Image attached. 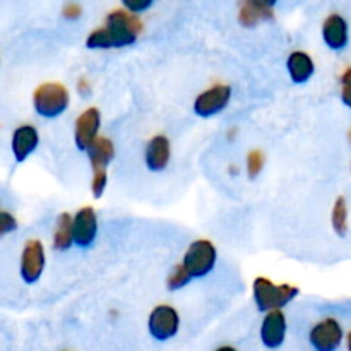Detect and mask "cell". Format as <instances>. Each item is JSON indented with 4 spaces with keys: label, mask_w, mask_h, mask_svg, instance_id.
I'll list each match as a JSON object with an SVG mask.
<instances>
[{
    "label": "cell",
    "mask_w": 351,
    "mask_h": 351,
    "mask_svg": "<svg viewBox=\"0 0 351 351\" xmlns=\"http://www.w3.org/2000/svg\"><path fill=\"white\" fill-rule=\"evenodd\" d=\"M143 31V23L136 14L129 10H113L106 17V24L95 29L86 38V47L89 50H112V48H125L137 41Z\"/></svg>",
    "instance_id": "1"
},
{
    "label": "cell",
    "mask_w": 351,
    "mask_h": 351,
    "mask_svg": "<svg viewBox=\"0 0 351 351\" xmlns=\"http://www.w3.org/2000/svg\"><path fill=\"white\" fill-rule=\"evenodd\" d=\"M300 295V290L293 285L274 283L269 278L257 276L252 283V298L257 311L267 314L273 311H283L295 298Z\"/></svg>",
    "instance_id": "2"
},
{
    "label": "cell",
    "mask_w": 351,
    "mask_h": 351,
    "mask_svg": "<svg viewBox=\"0 0 351 351\" xmlns=\"http://www.w3.org/2000/svg\"><path fill=\"white\" fill-rule=\"evenodd\" d=\"M71 105V93L60 82H45L33 93V108L40 117L48 120L58 119Z\"/></svg>",
    "instance_id": "3"
},
{
    "label": "cell",
    "mask_w": 351,
    "mask_h": 351,
    "mask_svg": "<svg viewBox=\"0 0 351 351\" xmlns=\"http://www.w3.org/2000/svg\"><path fill=\"white\" fill-rule=\"evenodd\" d=\"M216 263H218V250H216L215 243L208 239L194 240L187 247L184 259H182V264L192 276V280H202V278L209 276L216 267Z\"/></svg>",
    "instance_id": "4"
},
{
    "label": "cell",
    "mask_w": 351,
    "mask_h": 351,
    "mask_svg": "<svg viewBox=\"0 0 351 351\" xmlns=\"http://www.w3.org/2000/svg\"><path fill=\"white\" fill-rule=\"evenodd\" d=\"M180 331V314L171 305H158L147 317V332L158 343L173 339Z\"/></svg>",
    "instance_id": "5"
},
{
    "label": "cell",
    "mask_w": 351,
    "mask_h": 351,
    "mask_svg": "<svg viewBox=\"0 0 351 351\" xmlns=\"http://www.w3.org/2000/svg\"><path fill=\"white\" fill-rule=\"evenodd\" d=\"M230 101H232V86L213 84L211 88L199 93L197 98L194 99L192 110L199 119H213L225 112Z\"/></svg>",
    "instance_id": "6"
},
{
    "label": "cell",
    "mask_w": 351,
    "mask_h": 351,
    "mask_svg": "<svg viewBox=\"0 0 351 351\" xmlns=\"http://www.w3.org/2000/svg\"><path fill=\"white\" fill-rule=\"evenodd\" d=\"M345 339V331L338 319L326 317L312 326L308 343L315 351H338Z\"/></svg>",
    "instance_id": "7"
},
{
    "label": "cell",
    "mask_w": 351,
    "mask_h": 351,
    "mask_svg": "<svg viewBox=\"0 0 351 351\" xmlns=\"http://www.w3.org/2000/svg\"><path fill=\"white\" fill-rule=\"evenodd\" d=\"M47 266V254L40 240H27L21 254V280L26 285H34L43 276Z\"/></svg>",
    "instance_id": "8"
},
{
    "label": "cell",
    "mask_w": 351,
    "mask_h": 351,
    "mask_svg": "<svg viewBox=\"0 0 351 351\" xmlns=\"http://www.w3.org/2000/svg\"><path fill=\"white\" fill-rule=\"evenodd\" d=\"M98 215L95 208L84 206L77 209L75 215L72 216V233H74V245L79 249H89L95 245L98 239Z\"/></svg>",
    "instance_id": "9"
},
{
    "label": "cell",
    "mask_w": 351,
    "mask_h": 351,
    "mask_svg": "<svg viewBox=\"0 0 351 351\" xmlns=\"http://www.w3.org/2000/svg\"><path fill=\"white\" fill-rule=\"evenodd\" d=\"M101 130V113L96 106H89L75 119L74 144L79 151H88L89 146L99 137Z\"/></svg>",
    "instance_id": "10"
},
{
    "label": "cell",
    "mask_w": 351,
    "mask_h": 351,
    "mask_svg": "<svg viewBox=\"0 0 351 351\" xmlns=\"http://www.w3.org/2000/svg\"><path fill=\"white\" fill-rule=\"evenodd\" d=\"M288 322L287 315L283 311H273L264 314L263 322H261V343L267 350H278L287 341Z\"/></svg>",
    "instance_id": "11"
},
{
    "label": "cell",
    "mask_w": 351,
    "mask_h": 351,
    "mask_svg": "<svg viewBox=\"0 0 351 351\" xmlns=\"http://www.w3.org/2000/svg\"><path fill=\"white\" fill-rule=\"evenodd\" d=\"M171 160V144L170 139L163 134H158L149 139L144 149V163L146 168L153 173L167 170Z\"/></svg>",
    "instance_id": "12"
},
{
    "label": "cell",
    "mask_w": 351,
    "mask_h": 351,
    "mask_svg": "<svg viewBox=\"0 0 351 351\" xmlns=\"http://www.w3.org/2000/svg\"><path fill=\"white\" fill-rule=\"evenodd\" d=\"M38 144H40V134H38L36 127H17L12 134V141H10V149H12L14 160L17 163H24L36 151Z\"/></svg>",
    "instance_id": "13"
},
{
    "label": "cell",
    "mask_w": 351,
    "mask_h": 351,
    "mask_svg": "<svg viewBox=\"0 0 351 351\" xmlns=\"http://www.w3.org/2000/svg\"><path fill=\"white\" fill-rule=\"evenodd\" d=\"M322 40L332 51L345 50L350 41L348 23L339 14H331L322 24Z\"/></svg>",
    "instance_id": "14"
},
{
    "label": "cell",
    "mask_w": 351,
    "mask_h": 351,
    "mask_svg": "<svg viewBox=\"0 0 351 351\" xmlns=\"http://www.w3.org/2000/svg\"><path fill=\"white\" fill-rule=\"evenodd\" d=\"M287 71L293 84H305L315 74V64L307 51H291L287 58Z\"/></svg>",
    "instance_id": "15"
},
{
    "label": "cell",
    "mask_w": 351,
    "mask_h": 351,
    "mask_svg": "<svg viewBox=\"0 0 351 351\" xmlns=\"http://www.w3.org/2000/svg\"><path fill=\"white\" fill-rule=\"evenodd\" d=\"M93 170H106L115 158V146L108 137L99 136L86 151Z\"/></svg>",
    "instance_id": "16"
},
{
    "label": "cell",
    "mask_w": 351,
    "mask_h": 351,
    "mask_svg": "<svg viewBox=\"0 0 351 351\" xmlns=\"http://www.w3.org/2000/svg\"><path fill=\"white\" fill-rule=\"evenodd\" d=\"M267 19H273V9H266V7L259 5L256 0H242L240 2L239 21L242 26L254 27L257 23Z\"/></svg>",
    "instance_id": "17"
},
{
    "label": "cell",
    "mask_w": 351,
    "mask_h": 351,
    "mask_svg": "<svg viewBox=\"0 0 351 351\" xmlns=\"http://www.w3.org/2000/svg\"><path fill=\"white\" fill-rule=\"evenodd\" d=\"M74 245V233H72V215L62 213L57 218L53 232V249L58 252H65Z\"/></svg>",
    "instance_id": "18"
},
{
    "label": "cell",
    "mask_w": 351,
    "mask_h": 351,
    "mask_svg": "<svg viewBox=\"0 0 351 351\" xmlns=\"http://www.w3.org/2000/svg\"><path fill=\"white\" fill-rule=\"evenodd\" d=\"M331 226L338 237H346L350 230V213L348 202L343 195H339L335 201L331 209Z\"/></svg>",
    "instance_id": "19"
},
{
    "label": "cell",
    "mask_w": 351,
    "mask_h": 351,
    "mask_svg": "<svg viewBox=\"0 0 351 351\" xmlns=\"http://www.w3.org/2000/svg\"><path fill=\"white\" fill-rule=\"evenodd\" d=\"M191 281H192V276L187 273L184 264H177V266H175L173 269L170 271V274L167 276V290L168 291L184 290Z\"/></svg>",
    "instance_id": "20"
},
{
    "label": "cell",
    "mask_w": 351,
    "mask_h": 351,
    "mask_svg": "<svg viewBox=\"0 0 351 351\" xmlns=\"http://www.w3.org/2000/svg\"><path fill=\"white\" fill-rule=\"evenodd\" d=\"M264 163H266V158H264V153L261 149H252L249 154H247L245 160V170L249 178H257L264 170Z\"/></svg>",
    "instance_id": "21"
},
{
    "label": "cell",
    "mask_w": 351,
    "mask_h": 351,
    "mask_svg": "<svg viewBox=\"0 0 351 351\" xmlns=\"http://www.w3.org/2000/svg\"><path fill=\"white\" fill-rule=\"evenodd\" d=\"M108 185V173L106 170H93L91 178V194L95 199H101Z\"/></svg>",
    "instance_id": "22"
},
{
    "label": "cell",
    "mask_w": 351,
    "mask_h": 351,
    "mask_svg": "<svg viewBox=\"0 0 351 351\" xmlns=\"http://www.w3.org/2000/svg\"><path fill=\"white\" fill-rule=\"evenodd\" d=\"M17 230V219L7 211H0V239Z\"/></svg>",
    "instance_id": "23"
},
{
    "label": "cell",
    "mask_w": 351,
    "mask_h": 351,
    "mask_svg": "<svg viewBox=\"0 0 351 351\" xmlns=\"http://www.w3.org/2000/svg\"><path fill=\"white\" fill-rule=\"evenodd\" d=\"M341 101L351 110V67H346L341 74Z\"/></svg>",
    "instance_id": "24"
},
{
    "label": "cell",
    "mask_w": 351,
    "mask_h": 351,
    "mask_svg": "<svg viewBox=\"0 0 351 351\" xmlns=\"http://www.w3.org/2000/svg\"><path fill=\"white\" fill-rule=\"evenodd\" d=\"M154 0H122L123 7L125 10L132 14H141V12H146L151 5H153Z\"/></svg>",
    "instance_id": "25"
},
{
    "label": "cell",
    "mask_w": 351,
    "mask_h": 351,
    "mask_svg": "<svg viewBox=\"0 0 351 351\" xmlns=\"http://www.w3.org/2000/svg\"><path fill=\"white\" fill-rule=\"evenodd\" d=\"M81 14H82V10L77 3H69V5H65V9H64V16L67 17V19H77Z\"/></svg>",
    "instance_id": "26"
},
{
    "label": "cell",
    "mask_w": 351,
    "mask_h": 351,
    "mask_svg": "<svg viewBox=\"0 0 351 351\" xmlns=\"http://www.w3.org/2000/svg\"><path fill=\"white\" fill-rule=\"evenodd\" d=\"M75 88H77V93L81 96H86V98H88L89 95H91V84H89V81L88 79H79L77 81V86H75Z\"/></svg>",
    "instance_id": "27"
},
{
    "label": "cell",
    "mask_w": 351,
    "mask_h": 351,
    "mask_svg": "<svg viewBox=\"0 0 351 351\" xmlns=\"http://www.w3.org/2000/svg\"><path fill=\"white\" fill-rule=\"evenodd\" d=\"M256 2L259 3V5L266 7V9H273V7L276 5L278 0H256Z\"/></svg>",
    "instance_id": "28"
},
{
    "label": "cell",
    "mask_w": 351,
    "mask_h": 351,
    "mask_svg": "<svg viewBox=\"0 0 351 351\" xmlns=\"http://www.w3.org/2000/svg\"><path fill=\"white\" fill-rule=\"evenodd\" d=\"M215 351H239V350L233 348V346H230V345H225V346H219V348H216Z\"/></svg>",
    "instance_id": "29"
},
{
    "label": "cell",
    "mask_w": 351,
    "mask_h": 351,
    "mask_svg": "<svg viewBox=\"0 0 351 351\" xmlns=\"http://www.w3.org/2000/svg\"><path fill=\"white\" fill-rule=\"evenodd\" d=\"M346 348L351 351V331L348 332V336H346Z\"/></svg>",
    "instance_id": "30"
},
{
    "label": "cell",
    "mask_w": 351,
    "mask_h": 351,
    "mask_svg": "<svg viewBox=\"0 0 351 351\" xmlns=\"http://www.w3.org/2000/svg\"><path fill=\"white\" fill-rule=\"evenodd\" d=\"M348 136H350V141H351V130H350V134H348Z\"/></svg>",
    "instance_id": "31"
},
{
    "label": "cell",
    "mask_w": 351,
    "mask_h": 351,
    "mask_svg": "<svg viewBox=\"0 0 351 351\" xmlns=\"http://www.w3.org/2000/svg\"><path fill=\"white\" fill-rule=\"evenodd\" d=\"M350 171H351V165H350Z\"/></svg>",
    "instance_id": "32"
}]
</instances>
